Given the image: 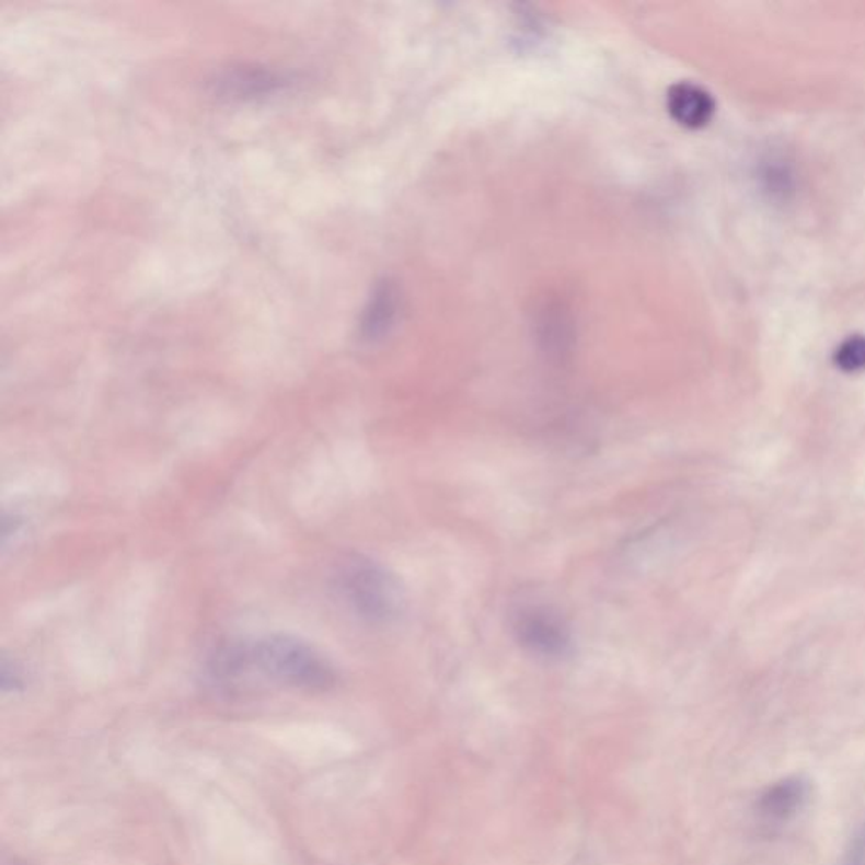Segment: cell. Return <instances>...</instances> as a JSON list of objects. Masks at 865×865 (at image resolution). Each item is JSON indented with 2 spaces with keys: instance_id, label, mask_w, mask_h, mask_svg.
Wrapping results in <instances>:
<instances>
[{
  "instance_id": "obj_1",
  "label": "cell",
  "mask_w": 865,
  "mask_h": 865,
  "mask_svg": "<svg viewBox=\"0 0 865 865\" xmlns=\"http://www.w3.org/2000/svg\"><path fill=\"white\" fill-rule=\"evenodd\" d=\"M247 671L292 687L320 690L335 680L332 666L313 646L288 634H269L254 643L223 647L215 659V673L220 677H239Z\"/></svg>"
},
{
  "instance_id": "obj_2",
  "label": "cell",
  "mask_w": 865,
  "mask_h": 865,
  "mask_svg": "<svg viewBox=\"0 0 865 865\" xmlns=\"http://www.w3.org/2000/svg\"><path fill=\"white\" fill-rule=\"evenodd\" d=\"M337 587L351 611L372 624L392 621L403 609L400 581L381 563L366 556H348L341 563Z\"/></svg>"
},
{
  "instance_id": "obj_3",
  "label": "cell",
  "mask_w": 865,
  "mask_h": 865,
  "mask_svg": "<svg viewBox=\"0 0 865 865\" xmlns=\"http://www.w3.org/2000/svg\"><path fill=\"white\" fill-rule=\"evenodd\" d=\"M516 641L540 658L560 659L572 653L574 637L558 612L547 607H524L512 622Z\"/></svg>"
},
{
  "instance_id": "obj_4",
  "label": "cell",
  "mask_w": 865,
  "mask_h": 865,
  "mask_svg": "<svg viewBox=\"0 0 865 865\" xmlns=\"http://www.w3.org/2000/svg\"><path fill=\"white\" fill-rule=\"evenodd\" d=\"M810 793V781L805 776L784 777L759 796V817L768 823H786L805 810Z\"/></svg>"
},
{
  "instance_id": "obj_5",
  "label": "cell",
  "mask_w": 865,
  "mask_h": 865,
  "mask_svg": "<svg viewBox=\"0 0 865 865\" xmlns=\"http://www.w3.org/2000/svg\"><path fill=\"white\" fill-rule=\"evenodd\" d=\"M668 108L681 126L699 129L714 117L715 101L702 86L683 82L677 83L668 93Z\"/></svg>"
},
{
  "instance_id": "obj_6",
  "label": "cell",
  "mask_w": 865,
  "mask_h": 865,
  "mask_svg": "<svg viewBox=\"0 0 865 865\" xmlns=\"http://www.w3.org/2000/svg\"><path fill=\"white\" fill-rule=\"evenodd\" d=\"M833 364L845 373H858L865 370V335H851L840 342L833 351Z\"/></svg>"
},
{
  "instance_id": "obj_7",
  "label": "cell",
  "mask_w": 865,
  "mask_h": 865,
  "mask_svg": "<svg viewBox=\"0 0 865 865\" xmlns=\"http://www.w3.org/2000/svg\"><path fill=\"white\" fill-rule=\"evenodd\" d=\"M843 865H865V829L855 837Z\"/></svg>"
}]
</instances>
